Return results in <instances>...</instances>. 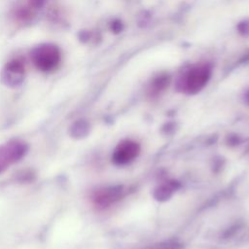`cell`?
Segmentation results:
<instances>
[{
    "label": "cell",
    "instance_id": "cell-6",
    "mask_svg": "<svg viewBox=\"0 0 249 249\" xmlns=\"http://www.w3.org/2000/svg\"><path fill=\"white\" fill-rule=\"evenodd\" d=\"M206 79V75L203 72L200 71H196L191 75H189V77L187 78L185 87L189 91H193V90H197L200 87L203 86L204 82Z\"/></svg>",
    "mask_w": 249,
    "mask_h": 249
},
{
    "label": "cell",
    "instance_id": "cell-7",
    "mask_svg": "<svg viewBox=\"0 0 249 249\" xmlns=\"http://www.w3.org/2000/svg\"><path fill=\"white\" fill-rule=\"evenodd\" d=\"M88 130H89V126H88L87 123L77 122L71 127V134L74 137H81V136H84L85 134H87Z\"/></svg>",
    "mask_w": 249,
    "mask_h": 249
},
{
    "label": "cell",
    "instance_id": "cell-5",
    "mask_svg": "<svg viewBox=\"0 0 249 249\" xmlns=\"http://www.w3.org/2000/svg\"><path fill=\"white\" fill-rule=\"evenodd\" d=\"M121 193V189L118 188H106L99 190L94 193L93 200L97 205L106 206L116 199H118L119 195Z\"/></svg>",
    "mask_w": 249,
    "mask_h": 249
},
{
    "label": "cell",
    "instance_id": "cell-1",
    "mask_svg": "<svg viewBox=\"0 0 249 249\" xmlns=\"http://www.w3.org/2000/svg\"><path fill=\"white\" fill-rule=\"evenodd\" d=\"M61 53L59 48L51 43H43L34 47L30 52V58L37 69L41 71H51L54 69L60 61Z\"/></svg>",
    "mask_w": 249,
    "mask_h": 249
},
{
    "label": "cell",
    "instance_id": "cell-3",
    "mask_svg": "<svg viewBox=\"0 0 249 249\" xmlns=\"http://www.w3.org/2000/svg\"><path fill=\"white\" fill-rule=\"evenodd\" d=\"M27 146L20 142H11L0 146V172L10 163L19 160L26 153Z\"/></svg>",
    "mask_w": 249,
    "mask_h": 249
},
{
    "label": "cell",
    "instance_id": "cell-2",
    "mask_svg": "<svg viewBox=\"0 0 249 249\" xmlns=\"http://www.w3.org/2000/svg\"><path fill=\"white\" fill-rule=\"evenodd\" d=\"M24 65L23 62L15 58L10 60L1 72V80L8 87H17L23 82Z\"/></svg>",
    "mask_w": 249,
    "mask_h": 249
},
{
    "label": "cell",
    "instance_id": "cell-8",
    "mask_svg": "<svg viewBox=\"0 0 249 249\" xmlns=\"http://www.w3.org/2000/svg\"><path fill=\"white\" fill-rule=\"evenodd\" d=\"M28 2H29V5L32 8L39 9V8H42L44 6L46 0H28Z\"/></svg>",
    "mask_w": 249,
    "mask_h": 249
},
{
    "label": "cell",
    "instance_id": "cell-4",
    "mask_svg": "<svg viewBox=\"0 0 249 249\" xmlns=\"http://www.w3.org/2000/svg\"><path fill=\"white\" fill-rule=\"evenodd\" d=\"M139 153V146L136 142L125 140L118 145L115 150L113 159L114 161L120 164L126 163L132 160Z\"/></svg>",
    "mask_w": 249,
    "mask_h": 249
}]
</instances>
